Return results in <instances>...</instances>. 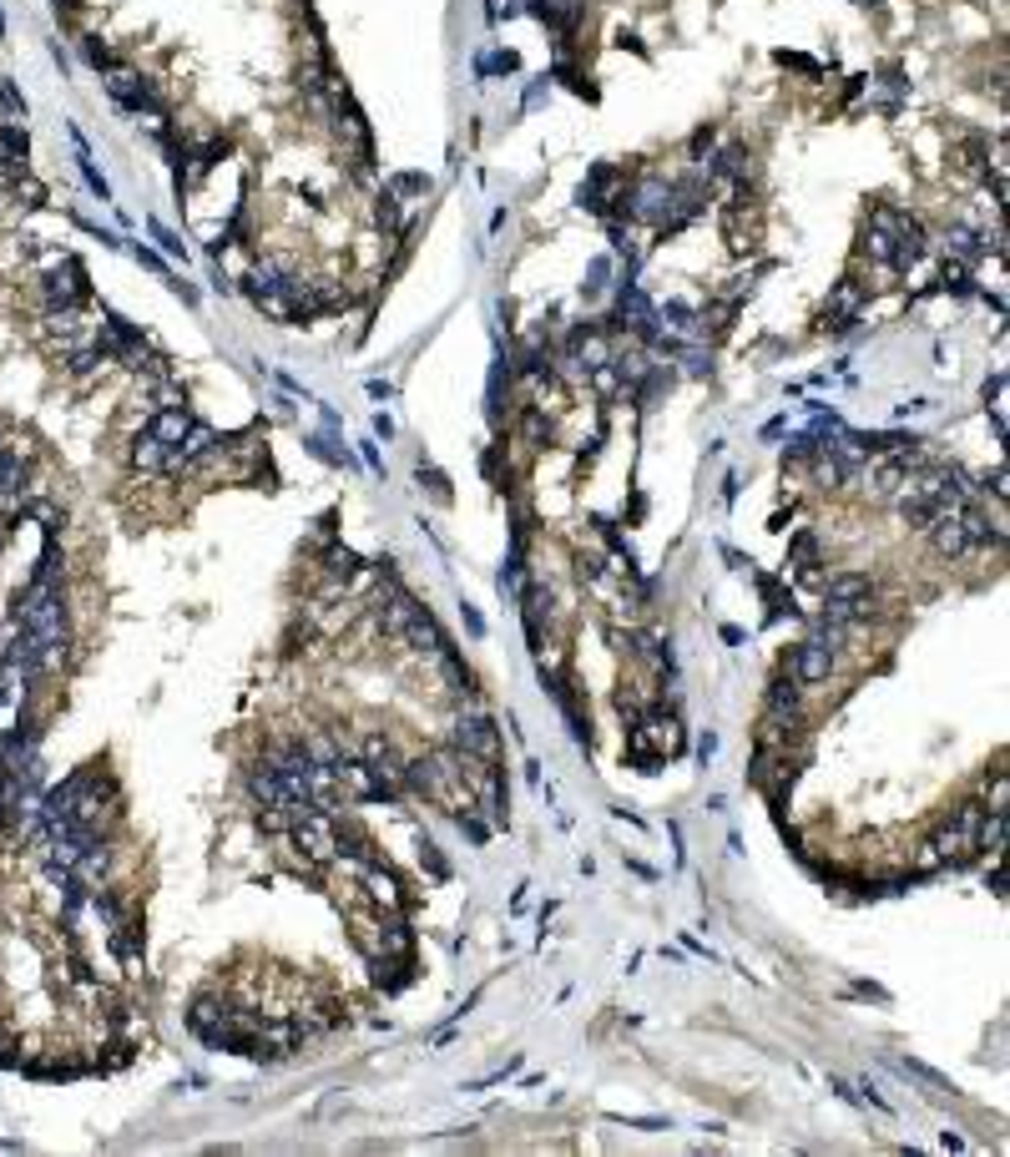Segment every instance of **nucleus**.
<instances>
[{
  "instance_id": "obj_1",
  "label": "nucleus",
  "mask_w": 1010,
  "mask_h": 1157,
  "mask_svg": "<svg viewBox=\"0 0 1010 1157\" xmlns=\"http://www.w3.org/2000/svg\"><path fill=\"white\" fill-rule=\"evenodd\" d=\"M288 839H294V850L304 854L308 864H334L338 860V824L328 819L324 808H314V814L288 824Z\"/></svg>"
},
{
  "instance_id": "obj_2",
  "label": "nucleus",
  "mask_w": 1010,
  "mask_h": 1157,
  "mask_svg": "<svg viewBox=\"0 0 1010 1157\" xmlns=\"http://www.w3.org/2000/svg\"><path fill=\"white\" fill-rule=\"evenodd\" d=\"M455 754L460 758H475V764H495L500 758V733L495 723L485 718V713H465V718H455Z\"/></svg>"
},
{
  "instance_id": "obj_3",
  "label": "nucleus",
  "mask_w": 1010,
  "mask_h": 1157,
  "mask_svg": "<svg viewBox=\"0 0 1010 1157\" xmlns=\"http://www.w3.org/2000/svg\"><path fill=\"white\" fill-rule=\"evenodd\" d=\"M81 298H87V268L77 258H61L56 268H46V278H41L46 308H81Z\"/></svg>"
},
{
  "instance_id": "obj_4",
  "label": "nucleus",
  "mask_w": 1010,
  "mask_h": 1157,
  "mask_svg": "<svg viewBox=\"0 0 1010 1157\" xmlns=\"http://www.w3.org/2000/svg\"><path fill=\"white\" fill-rule=\"evenodd\" d=\"M26 475H31V455H26V445H16V440H0V511H5V516L21 511Z\"/></svg>"
},
{
  "instance_id": "obj_5",
  "label": "nucleus",
  "mask_w": 1010,
  "mask_h": 1157,
  "mask_svg": "<svg viewBox=\"0 0 1010 1157\" xmlns=\"http://www.w3.org/2000/svg\"><path fill=\"white\" fill-rule=\"evenodd\" d=\"M864 298H869V288L854 284V278H844V284L834 288V298H828V308H824V328H828V334H849L854 318H859V308H864Z\"/></svg>"
},
{
  "instance_id": "obj_6",
  "label": "nucleus",
  "mask_w": 1010,
  "mask_h": 1157,
  "mask_svg": "<svg viewBox=\"0 0 1010 1157\" xmlns=\"http://www.w3.org/2000/svg\"><path fill=\"white\" fill-rule=\"evenodd\" d=\"M637 733L647 743H652L657 754H677V748H682V723H677V713H662V708H647V713H637Z\"/></svg>"
},
{
  "instance_id": "obj_7",
  "label": "nucleus",
  "mask_w": 1010,
  "mask_h": 1157,
  "mask_svg": "<svg viewBox=\"0 0 1010 1157\" xmlns=\"http://www.w3.org/2000/svg\"><path fill=\"white\" fill-rule=\"evenodd\" d=\"M788 672L804 683V688H818V683H828V672H834V647H824V642H798V652H793V662H788Z\"/></svg>"
},
{
  "instance_id": "obj_8",
  "label": "nucleus",
  "mask_w": 1010,
  "mask_h": 1157,
  "mask_svg": "<svg viewBox=\"0 0 1010 1157\" xmlns=\"http://www.w3.org/2000/svg\"><path fill=\"white\" fill-rule=\"evenodd\" d=\"M167 455H172V445H162V440L152 435V430H137L131 435V470H141V475H167Z\"/></svg>"
},
{
  "instance_id": "obj_9",
  "label": "nucleus",
  "mask_w": 1010,
  "mask_h": 1157,
  "mask_svg": "<svg viewBox=\"0 0 1010 1157\" xmlns=\"http://www.w3.org/2000/svg\"><path fill=\"white\" fill-rule=\"evenodd\" d=\"M193 420H197V415L187 410V404H157L152 420H147V430H152L162 445H182V435L193 430Z\"/></svg>"
},
{
  "instance_id": "obj_10",
  "label": "nucleus",
  "mask_w": 1010,
  "mask_h": 1157,
  "mask_svg": "<svg viewBox=\"0 0 1010 1157\" xmlns=\"http://www.w3.org/2000/svg\"><path fill=\"white\" fill-rule=\"evenodd\" d=\"M768 713H778V718H804V683L793 672H783V677H773L768 683Z\"/></svg>"
},
{
  "instance_id": "obj_11",
  "label": "nucleus",
  "mask_w": 1010,
  "mask_h": 1157,
  "mask_svg": "<svg viewBox=\"0 0 1010 1157\" xmlns=\"http://www.w3.org/2000/svg\"><path fill=\"white\" fill-rule=\"evenodd\" d=\"M228 1016H233V1011L218 1001V995H197V1001L187 1006V1027H193V1037H203V1041H207L213 1031H223V1027H228Z\"/></svg>"
},
{
  "instance_id": "obj_12",
  "label": "nucleus",
  "mask_w": 1010,
  "mask_h": 1157,
  "mask_svg": "<svg viewBox=\"0 0 1010 1157\" xmlns=\"http://www.w3.org/2000/svg\"><path fill=\"white\" fill-rule=\"evenodd\" d=\"M400 637H404V642H410V647H420V652H435V657H440V652H445V647H450V642H445V632H440V622H435V617H430V611H424V607H420V611H414V617H410V627H404Z\"/></svg>"
},
{
  "instance_id": "obj_13",
  "label": "nucleus",
  "mask_w": 1010,
  "mask_h": 1157,
  "mask_svg": "<svg viewBox=\"0 0 1010 1157\" xmlns=\"http://www.w3.org/2000/svg\"><path fill=\"white\" fill-rule=\"evenodd\" d=\"M824 601H874V581L864 571H838L824 581Z\"/></svg>"
},
{
  "instance_id": "obj_14",
  "label": "nucleus",
  "mask_w": 1010,
  "mask_h": 1157,
  "mask_svg": "<svg viewBox=\"0 0 1010 1157\" xmlns=\"http://www.w3.org/2000/svg\"><path fill=\"white\" fill-rule=\"evenodd\" d=\"M930 541L940 557H970V541H965V526H960V516H940V521L930 526Z\"/></svg>"
},
{
  "instance_id": "obj_15",
  "label": "nucleus",
  "mask_w": 1010,
  "mask_h": 1157,
  "mask_svg": "<svg viewBox=\"0 0 1010 1157\" xmlns=\"http://www.w3.org/2000/svg\"><path fill=\"white\" fill-rule=\"evenodd\" d=\"M748 172H753V167H748V147H738V142H733V147H723V152H717L713 162H707V177H733L738 187L748 182Z\"/></svg>"
},
{
  "instance_id": "obj_16",
  "label": "nucleus",
  "mask_w": 1010,
  "mask_h": 1157,
  "mask_svg": "<svg viewBox=\"0 0 1010 1157\" xmlns=\"http://www.w3.org/2000/svg\"><path fill=\"white\" fill-rule=\"evenodd\" d=\"M364 884H370V900H374V905H384V910H400V905H404L400 880H394L390 870H380V864H370V870H364Z\"/></svg>"
},
{
  "instance_id": "obj_17",
  "label": "nucleus",
  "mask_w": 1010,
  "mask_h": 1157,
  "mask_svg": "<svg viewBox=\"0 0 1010 1157\" xmlns=\"http://www.w3.org/2000/svg\"><path fill=\"white\" fill-rule=\"evenodd\" d=\"M945 248H950V258L970 263V258H980V253H990V243L980 238L975 228H965V223H955V228H945Z\"/></svg>"
},
{
  "instance_id": "obj_18",
  "label": "nucleus",
  "mask_w": 1010,
  "mask_h": 1157,
  "mask_svg": "<svg viewBox=\"0 0 1010 1157\" xmlns=\"http://www.w3.org/2000/svg\"><path fill=\"white\" fill-rule=\"evenodd\" d=\"M657 324L677 328V334H687V339H692L697 328H703V324H697V308H692V304H677V298H672V304H662V308H657Z\"/></svg>"
},
{
  "instance_id": "obj_19",
  "label": "nucleus",
  "mask_w": 1010,
  "mask_h": 1157,
  "mask_svg": "<svg viewBox=\"0 0 1010 1157\" xmlns=\"http://www.w3.org/2000/svg\"><path fill=\"white\" fill-rule=\"evenodd\" d=\"M248 794L258 798V804H283V778L263 764V768H253V774H248Z\"/></svg>"
},
{
  "instance_id": "obj_20",
  "label": "nucleus",
  "mask_w": 1010,
  "mask_h": 1157,
  "mask_svg": "<svg viewBox=\"0 0 1010 1157\" xmlns=\"http://www.w3.org/2000/svg\"><path fill=\"white\" fill-rule=\"evenodd\" d=\"M324 571H328V577H338V581H349V577H359V571H364V557H359V551H349V547H328V551H324Z\"/></svg>"
},
{
  "instance_id": "obj_21",
  "label": "nucleus",
  "mask_w": 1010,
  "mask_h": 1157,
  "mask_svg": "<svg viewBox=\"0 0 1010 1157\" xmlns=\"http://www.w3.org/2000/svg\"><path fill=\"white\" fill-rule=\"evenodd\" d=\"M940 288H945V294H960V298H970V294H975V278H970V263H960V258H945V268H940Z\"/></svg>"
},
{
  "instance_id": "obj_22",
  "label": "nucleus",
  "mask_w": 1010,
  "mask_h": 1157,
  "mask_svg": "<svg viewBox=\"0 0 1010 1157\" xmlns=\"http://www.w3.org/2000/svg\"><path fill=\"white\" fill-rule=\"evenodd\" d=\"M894 1071H904V1077H920L924 1087H934V1092H950V1097H955L950 1077H940L934 1067H924V1061H914V1057H894Z\"/></svg>"
},
{
  "instance_id": "obj_23",
  "label": "nucleus",
  "mask_w": 1010,
  "mask_h": 1157,
  "mask_svg": "<svg viewBox=\"0 0 1010 1157\" xmlns=\"http://www.w3.org/2000/svg\"><path fill=\"white\" fill-rule=\"evenodd\" d=\"M304 754L314 758V764H324V768H338V758H344V748H338V738H334V733L324 728V733H314V738L304 743Z\"/></svg>"
},
{
  "instance_id": "obj_24",
  "label": "nucleus",
  "mask_w": 1010,
  "mask_h": 1157,
  "mask_svg": "<svg viewBox=\"0 0 1010 1157\" xmlns=\"http://www.w3.org/2000/svg\"><path fill=\"white\" fill-rule=\"evenodd\" d=\"M304 445H308V455H314V460H324V465H338V470H349V465H354V455H349L344 445H334V440H324V435H308Z\"/></svg>"
},
{
  "instance_id": "obj_25",
  "label": "nucleus",
  "mask_w": 1010,
  "mask_h": 1157,
  "mask_svg": "<svg viewBox=\"0 0 1010 1157\" xmlns=\"http://www.w3.org/2000/svg\"><path fill=\"white\" fill-rule=\"evenodd\" d=\"M495 587L505 591V597H521V591H526V561H521V551H511V561H505V571L495 577Z\"/></svg>"
},
{
  "instance_id": "obj_26",
  "label": "nucleus",
  "mask_w": 1010,
  "mask_h": 1157,
  "mask_svg": "<svg viewBox=\"0 0 1010 1157\" xmlns=\"http://www.w3.org/2000/svg\"><path fill=\"white\" fill-rule=\"evenodd\" d=\"M515 66H521V61H515V51H495V56H480V61H475V77H511Z\"/></svg>"
},
{
  "instance_id": "obj_27",
  "label": "nucleus",
  "mask_w": 1010,
  "mask_h": 1157,
  "mask_svg": "<svg viewBox=\"0 0 1010 1157\" xmlns=\"http://www.w3.org/2000/svg\"><path fill=\"white\" fill-rule=\"evenodd\" d=\"M607 278H611V258H591L587 263V278H581V294L597 298L601 288H607Z\"/></svg>"
},
{
  "instance_id": "obj_28",
  "label": "nucleus",
  "mask_w": 1010,
  "mask_h": 1157,
  "mask_svg": "<svg viewBox=\"0 0 1010 1157\" xmlns=\"http://www.w3.org/2000/svg\"><path fill=\"white\" fill-rule=\"evenodd\" d=\"M980 819H985V804H980V798H965V804H960V808H955V819H950V824H955V829H965V834H970V839H975Z\"/></svg>"
},
{
  "instance_id": "obj_29",
  "label": "nucleus",
  "mask_w": 1010,
  "mask_h": 1157,
  "mask_svg": "<svg viewBox=\"0 0 1010 1157\" xmlns=\"http://www.w3.org/2000/svg\"><path fill=\"white\" fill-rule=\"evenodd\" d=\"M455 824H460V834H465L470 844H485L490 839V824L475 819V808H455Z\"/></svg>"
},
{
  "instance_id": "obj_30",
  "label": "nucleus",
  "mask_w": 1010,
  "mask_h": 1157,
  "mask_svg": "<svg viewBox=\"0 0 1010 1157\" xmlns=\"http://www.w3.org/2000/svg\"><path fill=\"white\" fill-rule=\"evenodd\" d=\"M374 223H380V228H400V197H394L390 187L374 197Z\"/></svg>"
},
{
  "instance_id": "obj_31",
  "label": "nucleus",
  "mask_w": 1010,
  "mask_h": 1157,
  "mask_svg": "<svg viewBox=\"0 0 1010 1157\" xmlns=\"http://www.w3.org/2000/svg\"><path fill=\"white\" fill-rule=\"evenodd\" d=\"M414 481H420L424 491L435 495V501H450V481H445V475H440L435 465H420V470H414Z\"/></svg>"
},
{
  "instance_id": "obj_32",
  "label": "nucleus",
  "mask_w": 1010,
  "mask_h": 1157,
  "mask_svg": "<svg viewBox=\"0 0 1010 1157\" xmlns=\"http://www.w3.org/2000/svg\"><path fill=\"white\" fill-rule=\"evenodd\" d=\"M390 193H394V197H414V193H430V177H424V172H400V177H394V182H390Z\"/></svg>"
},
{
  "instance_id": "obj_33",
  "label": "nucleus",
  "mask_w": 1010,
  "mask_h": 1157,
  "mask_svg": "<svg viewBox=\"0 0 1010 1157\" xmlns=\"http://www.w3.org/2000/svg\"><path fill=\"white\" fill-rule=\"evenodd\" d=\"M81 56H87V66H97V71H111V51L107 46H101V36H87V41H81Z\"/></svg>"
},
{
  "instance_id": "obj_34",
  "label": "nucleus",
  "mask_w": 1010,
  "mask_h": 1157,
  "mask_svg": "<svg viewBox=\"0 0 1010 1157\" xmlns=\"http://www.w3.org/2000/svg\"><path fill=\"white\" fill-rule=\"evenodd\" d=\"M611 1122L617 1127H641V1132H667V1117H621V1112H611Z\"/></svg>"
},
{
  "instance_id": "obj_35",
  "label": "nucleus",
  "mask_w": 1010,
  "mask_h": 1157,
  "mask_svg": "<svg viewBox=\"0 0 1010 1157\" xmlns=\"http://www.w3.org/2000/svg\"><path fill=\"white\" fill-rule=\"evenodd\" d=\"M420 860L430 864V874H435V880H445V874H450V864L440 860V850H435V844H430V839H424V834H420Z\"/></svg>"
},
{
  "instance_id": "obj_36",
  "label": "nucleus",
  "mask_w": 1010,
  "mask_h": 1157,
  "mask_svg": "<svg viewBox=\"0 0 1010 1157\" xmlns=\"http://www.w3.org/2000/svg\"><path fill=\"white\" fill-rule=\"evenodd\" d=\"M147 233H152V238L162 243V248L172 253V258H182V263H187V248H182V243H177V238H172V233H167V228H162V223H157V218L147 223Z\"/></svg>"
},
{
  "instance_id": "obj_37",
  "label": "nucleus",
  "mask_w": 1010,
  "mask_h": 1157,
  "mask_svg": "<svg viewBox=\"0 0 1010 1157\" xmlns=\"http://www.w3.org/2000/svg\"><path fill=\"white\" fill-rule=\"evenodd\" d=\"M975 491H985V495H995V501H1005V465H995L990 475H980Z\"/></svg>"
},
{
  "instance_id": "obj_38",
  "label": "nucleus",
  "mask_w": 1010,
  "mask_h": 1157,
  "mask_svg": "<svg viewBox=\"0 0 1010 1157\" xmlns=\"http://www.w3.org/2000/svg\"><path fill=\"white\" fill-rule=\"evenodd\" d=\"M460 617H465V632H470V637H485V617H480L470 601H460Z\"/></svg>"
},
{
  "instance_id": "obj_39",
  "label": "nucleus",
  "mask_w": 1010,
  "mask_h": 1157,
  "mask_svg": "<svg viewBox=\"0 0 1010 1157\" xmlns=\"http://www.w3.org/2000/svg\"><path fill=\"white\" fill-rule=\"evenodd\" d=\"M713 142H717V131H713V127H697V131H692V157L713 152Z\"/></svg>"
},
{
  "instance_id": "obj_40",
  "label": "nucleus",
  "mask_w": 1010,
  "mask_h": 1157,
  "mask_svg": "<svg viewBox=\"0 0 1010 1157\" xmlns=\"http://www.w3.org/2000/svg\"><path fill=\"white\" fill-rule=\"evenodd\" d=\"M359 455H364V465H370L374 475H384V460H380V450H374V440H359Z\"/></svg>"
},
{
  "instance_id": "obj_41",
  "label": "nucleus",
  "mask_w": 1010,
  "mask_h": 1157,
  "mask_svg": "<svg viewBox=\"0 0 1010 1157\" xmlns=\"http://www.w3.org/2000/svg\"><path fill=\"white\" fill-rule=\"evenodd\" d=\"M713 754H717V733H703V738H697V764H713Z\"/></svg>"
},
{
  "instance_id": "obj_42",
  "label": "nucleus",
  "mask_w": 1010,
  "mask_h": 1157,
  "mask_svg": "<svg viewBox=\"0 0 1010 1157\" xmlns=\"http://www.w3.org/2000/svg\"><path fill=\"white\" fill-rule=\"evenodd\" d=\"M828 1092H838V1097H844L849 1107H859V1102H864V1097H859L854 1087H849V1081H838V1077H828Z\"/></svg>"
},
{
  "instance_id": "obj_43",
  "label": "nucleus",
  "mask_w": 1010,
  "mask_h": 1157,
  "mask_svg": "<svg viewBox=\"0 0 1010 1157\" xmlns=\"http://www.w3.org/2000/svg\"><path fill=\"white\" fill-rule=\"evenodd\" d=\"M778 61H783V66H793V71H814V77H818V61H808V56H788V51H778Z\"/></svg>"
},
{
  "instance_id": "obj_44",
  "label": "nucleus",
  "mask_w": 1010,
  "mask_h": 1157,
  "mask_svg": "<svg viewBox=\"0 0 1010 1157\" xmlns=\"http://www.w3.org/2000/svg\"><path fill=\"white\" fill-rule=\"evenodd\" d=\"M526 430H531L536 440H546V435H551V425L541 420V410H531V415H526Z\"/></svg>"
},
{
  "instance_id": "obj_45",
  "label": "nucleus",
  "mask_w": 1010,
  "mask_h": 1157,
  "mask_svg": "<svg viewBox=\"0 0 1010 1157\" xmlns=\"http://www.w3.org/2000/svg\"><path fill=\"white\" fill-rule=\"evenodd\" d=\"M131 253H137V263H141V268H157V274H162V258H157L152 248H141V243H137Z\"/></svg>"
},
{
  "instance_id": "obj_46",
  "label": "nucleus",
  "mask_w": 1010,
  "mask_h": 1157,
  "mask_svg": "<svg viewBox=\"0 0 1010 1157\" xmlns=\"http://www.w3.org/2000/svg\"><path fill=\"white\" fill-rule=\"evenodd\" d=\"M854 991H859V995H869V1001H890V995H884V991H880V985H869V981H859V985H854Z\"/></svg>"
},
{
  "instance_id": "obj_47",
  "label": "nucleus",
  "mask_w": 1010,
  "mask_h": 1157,
  "mask_svg": "<svg viewBox=\"0 0 1010 1157\" xmlns=\"http://www.w3.org/2000/svg\"><path fill=\"white\" fill-rule=\"evenodd\" d=\"M374 435L390 440V435H394V420H390V415H374Z\"/></svg>"
},
{
  "instance_id": "obj_48",
  "label": "nucleus",
  "mask_w": 1010,
  "mask_h": 1157,
  "mask_svg": "<svg viewBox=\"0 0 1010 1157\" xmlns=\"http://www.w3.org/2000/svg\"><path fill=\"white\" fill-rule=\"evenodd\" d=\"M940 1147H945V1152H960V1147H965V1137H955V1132H940Z\"/></svg>"
},
{
  "instance_id": "obj_49",
  "label": "nucleus",
  "mask_w": 1010,
  "mask_h": 1157,
  "mask_svg": "<svg viewBox=\"0 0 1010 1157\" xmlns=\"http://www.w3.org/2000/svg\"><path fill=\"white\" fill-rule=\"evenodd\" d=\"M859 5H880V0H859Z\"/></svg>"
},
{
  "instance_id": "obj_50",
  "label": "nucleus",
  "mask_w": 1010,
  "mask_h": 1157,
  "mask_svg": "<svg viewBox=\"0 0 1010 1157\" xmlns=\"http://www.w3.org/2000/svg\"><path fill=\"white\" fill-rule=\"evenodd\" d=\"M0 36H5V21H0Z\"/></svg>"
}]
</instances>
